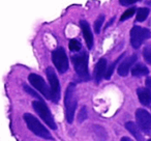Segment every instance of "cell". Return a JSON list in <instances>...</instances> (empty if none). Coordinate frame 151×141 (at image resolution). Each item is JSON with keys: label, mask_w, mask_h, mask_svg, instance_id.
Returning a JSON list of instances; mask_svg holds the SVG:
<instances>
[{"label": "cell", "mask_w": 151, "mask_h": 141, "mask_svg": "<svg viewBox=\"0 0 151 141\" xmlns=\"http://www.w3.org/2000/svg\"><path fill=\"white\" fill-rule=\"evenodd\" d=\"M136 119L138 127L146 135H151V115L144 109H138L136 112Z\"/></svg>", "instance_id": "8"}, {"label": "cell", "mask_w": 151, "mask_h": 141, "mask_svg": "<svg viewBox=\"0 0 151 141\" xmlns=\"http://www.w3.org/2000/svg\"><path fill=\"white\" fill-rule=\"evenodd\" d=\"M94 134H95V137H96V139L99 141H106L107 140V134H106V131L104 130L101 127L95 126Z\"/></svg>", "instance_id": "17"}, {"label": "cell", "mask_w": 151, "mask_h": 141, "mask_svg": "<svg viewBox=\"0 0 151 141\" xmlns=\"http://www.w3.org/2000/svg\"><path fill=\"white\" fill-rule=\"evenodd\" d=\"M145 83H146L147 88L151 91V77H148V78L146 79V82H145Z\"/></svg>", "instance_id": "26"}, {"label": "cell", "mask_w": 151, "mask_h": 141, "mask_svg": "<svg viewBox=\"0 0 151 141\" xmlns=\"http://www.w3.org/2000/svg\"><path fill=\"white\" fill-rule=\"evenodd\" d=\"M122 57H123V55H121V56H120L119 58L117 59V60L114 61V62L112 63L111 65H110L109 69H108V71L106 72V74H105V78H106V79H108V80H109V79L111 78L112 74H113V72H114V69H115V67H116V64H117V63L119 62V60L122 58Z\"/></svg>", "instance_id": "19"}, {"label": "cell", "mask_w": 151, "mask_h": 141, "mask_svg": "<svg viewBox=\"0 0 151 141\" xmlns=\"http://www.w3.org/2000/svg\"><path fill=\"white\" fill-rule=\"evenodd\" d=\"M82 48V45L80 44L78 40H71L69 42V50L73 51V52H78Z\"/></svg>", "instance_id": "20"}, {"label": "cell", "mask_w": 151, "mask_h": 141, "mask_svg": "<svg viewBox=\"0 0 151 141\" xmlns=\"http://www.w3.org/2000/svg\"><path fill=\"white\" fill-rule=\"evenodd\" d=\"M71 61L75 67V71L82 81H88L90 79L88 72V55L86 52L76 54L71 56Z\"/></svg>", "instance_id": "2"}, {"label": "cell", "mask_w": 151, "mask_h": 141, "mask_svg": "<svg viewBox=\"0 0 151 141\" xmlns=\"http://www.w3.org/2000/svg\"><path fill=\"white\" fill-rule=\"evenodd\" d=\"M86 118H87V109H86V107H83L78 114V121L82 122V121H84Z\"/></svg>", "instance_id": "23"}, {"label": "cell", "mask_w": 151, "mask_h": 141, "mask_svg": "<svg viewBox=\"0 0 151 141\" xmlns=\"http://www.w3.org/2000/svg\"><path fill=\"white\" fill-rule=\"evenodd\" d=\"M125 128L130 134L134 135L137 141H144V137L142 136V133L140 132V129L136 126V124H134L132 121H127L125 122Z\"/></svg>", "instance_id": "14"}, {"label": "cell", "mask_w": 151, "mask_h": 141, "mask_svg": "<svg viewBox=\"0 0 151 141\" xmlns=\"http://www.w3.org/2000/svg\"><path fill=\"white\" fill-rule=\"evenodd\" d=\"M24 89H25V91H27L29 95H31L32 97H34V98H36V99H38L40 101V95H38L36 91H34L32 88H30L29 86H27V85H24Z\"/></svg>", "instance_id": "24"}, {"label": "cell", "mask_w": 151, "mask_h": 141, "mask_svg": "<svg viewBox=\"0 0 151 141\" xmlns=\"http://www.w3.org/2000/svg\"><path fill=\"white\" fill-rule=\"evenodd\" d=\"M32 107H33V109L35 110L36 113L38 114V116H40V117L42 118V119L44 120L51 129H52V130H56L57 127L54 121L53 115L45 102L40 101V100H38V101H33L32 102Z\"/></svg>", "instance_id": "4"}, {"label": "cell", "mask_w": 151, "mask_h": 141, "mask_svg": "<svg viewBox=\"0 0 151 141\" xmlns=\"http://www.w3.org/2000/svg\"><path fill=\"white\" fill-rule=\"evenodd\" d=\"M151 38V32L147 28L134 26L130 30V44L132 48L139 49L146 40Z\"/></svg>", "instance_id": "5"}, {"label": "cell", "mask_w": 151, "mask_h": 141, "mask_svg": "<svg viewBox=\"0 0 151 141\" xmlns=\"http://www.w3.org/2000/svg\"><path fill=\"white\" fill-rule=\"evenodd\" d=\"M136 60H137V55H134V54L124 59V60L119 64V67H118V69H117L118 74H119L121 77L127 76L129 69L132 67V65H134V63L136 62Z\"/></svg>", "instance_id": "10"}, {"label": "cell", "mask_w": 151, "mask_h": 141, "mask_svg": "<svg viewBox=\"0 0 151 141\" xmlns=\"http://www.w3.org/2000/svg\"><path fill=\"white\" fill-rule=\"evenodd\" d=\"M106 72H107V60L105 58H101L97 61L96 65H95V69H94L95 82L96 83L101 82L103 77H105Z\"/></svg>", "instance_id": "11"}, {"label": "cell", "mask_w": 151, "mask_h": 141, "mask_svg": "<svg viewBox=\"0 0 151 141\" xmlns=\"http://www.w3.org/2000/svg\"><path fill=\"white\" fill-rule=\"evenodd\" d=\"M46 74L48 77L49 84H50L51 100L54 103H58L59 99H60V84H59L57 75L52 67H48L46 69Z\"/></svg>", "instance_id": "6"}, {"label": "cell", "mask_w": 151, "mask_h": 141, "mask_svg": "<svg viewBox=\"0 0 151 141\" xmlns=\"http://www.w3.org/2000/svg\"><path fill=\"white\" fill-rule=\"evenodd\" d=\"M143 57L145 61L149 64H151V45H147L143 50Z\"/></svg>", "instance_id": "18"}, {"label": "cell", "mask_w": 151, "mask_h": 141, "mask_svg": "<svg viewBox=\"0 0 151 141\" xmlns=\"http://www.w3.org/2000/svg\"><path fill=\"white\" fill-rule=\"evenodd\" d=\"M24 120H25L26 124H27L28 129L31 131L32 133L36 135V136L44 138L46 140H53V137L51 136L50 132L40 124V121L30 113H25L23 115Z\"/></svg>", "instance_id": "3"}, {"label": "cell", "mask_w": 151, "mask_h": 141, "mask_svg": "<svg viewBox=\"0 0 151 141\" xmlns=\"http://www.w3.org/2000/svg\"><path fill=\"white\" fill-rule=\"evenodd\" d=\"M78 106V99L76 93V84L70 83L65 90L64 95V107H65V118L68 124H71L75 118V112Z\"/></svg>", "instance_id": "1"}, {"label": "cell", "mask_w": 151, "mask_h": 141, "mask_svg": "<svg viewBox=\"0 0 151 141\" xmlns=\"http://www.w3.org/2000/svg\"><path fill=\"white\" fill-rule=\"evenodd\" d=\"M28 80H29L30 84L34 87L35 89H37L47 100H51V91L50 87L47 85L46 81L37 74H30L28 77Z\"/></svg>", "instance_id": "9"}, {"label": "cell", "mask_w": 151, "mask_h": 141, "mask_svg": "<svg viewBox=\"0 0 151 141\" xmlns=\"http://www.w3.org/2000/svg\"><path fill=\"white\" fill-rule=\"evenodd\" d=\"M139 0H119V2L121 5H130L134 4V3L138 2Z\"/></svg>", "instance_id": "25"}, {"label": "cell", "mask_w": 151, "mask_h": 141, "mask_svg": "<svg viewBox=\"0 0 151 141\" xmlns=\"http://www.w3.org/2000/svg\"><path fill=\"white\" fill-rule=\"evenodd\" d=\"M149 74V69L143 63H137L132 67V75L134 77H142Z\"/></svg>", "instance_id": "15"}, {"label": "cell", "mask_w": 151, "mask_h": 141, "mask_svg": "<svg viewBox=\"0 0 151 141\" xmlns=\"http://www.w3.org/2000/svg\"><path fill=\"white\" fill-rule=\"evenodd\" d=\"M80 26H81V29H82L83 35H84L85 42H86V44H87V47H88V49H92L93 35H92V32H91L90 26H89V24L87 23L86 21H84V20H82V21L80 22Z\"/></svg>", "instance_id": "12"}, {"label": "cell", "mask_w": 151, "mask_h": 141, "mask_svg": "<svg viewBox=\"0 0 151 141\" xmlns=\"http://www.w3.org/2000/svg\"><path fill=\"white\" fill-rule=\"evenodd\" d=\"M53 63L58 69V72L63 74L68 69V59H67L66 53L62 47H59L52 53Z\"/></svg>", "instance_id": "7"}, {"label": "cell", "mask_w": 151, "mask_h": 141, "mask_svg": "<svg viewBox=\"0 0 151 141\" xmlns=\"http://www.w3.org/2000/svg\"><path fill=\"white\" fill-rule=\"evenodd\" d=\"M121 141H132V140H130V139L128 138V137H122Z\"/></svg>", "instance_id": "27"}, {"label": "cell", "mask_w": 151, "mask_h": 141, "mask_svg": "<svg viewBox=\"0 0 151 141\" xmlns=\"http://www.w3.org/2000/svg\"><path fill=\"white\" fill-rule=\"evenodd\" d=\"M136 13V9H128L127 11H125L123 13V15L121 16V18H120V21H124V20H127L129 19L130 17H132L134 16V14Z\"/></svg>", "instance_id": "22"}, {"label": "cell", "mask_w": 151, "mask_h": 141, "mask_svg": "<svg viewBox=\"0 0 151 141\" xmlns=\"http://www.w3.org/2000/svg\"><path fill=\"white\" fill-rule=\"evenodd\" d=\"M149 15V9L147 7H141L137 12V21L138 22H143L147 19Z\"/></svg>", "instance_id": "16"}, {"label": "cell", "mask_w": 151, "mask_h": 141, "mask_svg": "<svg viewBox=\"0 0 151 141\" xmlns=\"http://www.w3.org/2000/svg\"><path fill=\"white\" fill-rule=\"evenodd\" d=\"M139 101L142 105L144 106H150L151 104V91L148 88L145 87H140L137 89Z\"/></svg>", "instance_id": "13"}, {"label": "cell", "mask_w": 151, "mask_h": 141, "mask_svg": "<svg viewBox=\"0 0 151 141\" xmlns=\"http://www.w3.org/2000/svg\"><path fill=\"white\" fill-rule=\"evenodd\" d=\"M148 141H151V139H150V140H148Z\"/></svg>", "instance_id": "28"}, {"label": "cell", "mask_w": 151, "mask_h": 141, "mask_svg": "<svg viewBox=\"0 0 151 141\" xmlns=\"http://www.w3.org/2000/svg\"><path fill=\"white\" fill-rule=\"evenodd\" d=\"M104 21H105V17H104L103 15L99 16V18H97V20L94 22V30L96 33H99L101 32V26H103L104 24Z\"/></svg>", "instance_id": "21"}]
</instances>
